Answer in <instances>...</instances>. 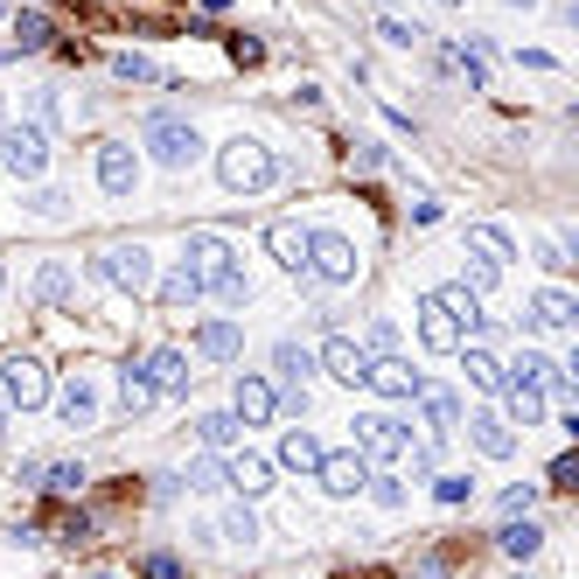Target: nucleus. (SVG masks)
<instances>
[{"label": "nucleus", "mask_w": 579, "mask_h": 579, "mask_svg": "<svg viewBox=\"0 0 579 579\" xmlns=\"http://www.w3.org/2000/svg\"><path fill=\"white\" fill-rule=\"evenodd\" d=\"M29 8H36V0H29Z\"/></svg>", "instance_id": "60"}, {"label": "nucleus", "mask_w": 579, "mask_h": 579, "mask_svg": "<svg viewBox=\"0 0 579 579\" xmlns=\"http://www.w3.org/2000/svg\"><path fill=\"white\" fill-rule=\"evenodd\" d=\"M405 446H412V426H405L399 412H363V419H356V454L371 461V468L405 461Z\"/></svg>", "instance_id": "4"}, {"label": "nucleus", "mask_w": 579, "mask_h": 579, "mask_svg": "<svg viewBox=\"0 0 579 579\" xmlns=\"http://www.w3.org/2000/svg\"><path fill=\"white\" fill-rule=\"evenodd\" d=\"M154 399H161V391H154V384L140 377V363H134V371H119V405H126V412H134V419H140V412H147Z\"/></svg>", "instance_id": "32"}, {"label": "nucleus", "mask_w": 579, "mask_h": 579, "mask_svg": "<svg viewBox=\"0 0 579 579\" xmlns=\"http://www.w3.org/2000/svg\"><path fill=\"white\" fill-rule=\"evenodd\" d=\"M181 482L203 489V495H209V489H224V461H217V454H203V461H189V475H181Z\"/></svg>", "instance_id": "37"}, {"label": "nucleus", "mask_w": 579, "mask_h": 579, "mask_svg": "<svg viewBox=\"0 0 579 579\" xmlns=\"http://www.w3.org/2000/svg\"><path fill=\"white\" fill-rule=\"evenodd\" d=\"M217 175H224V189H238V196H258L266 181L279 175V161H273V147L266 140H224L217 147Z\"/></svg>", "instance_id": "1"}, {"label": "nucleus", "mask_w": 579, "mask_h": 579, "mask_svg": "<svg viewBox=\"0 0 579 579\" xmlns=\"http://www.w3.org/2000/svg\"><path fill=\"white\" fill-rule=\"evenodd\" d=\"M314 482H322L328 495H363V482H371V461L356 454H322V468H314Z\"/></svg>", "instance_id": "15"}, {"label": "nucleus", "mask_w": 579, "mask_h": 579, "mask_svg": "<svg viewBox=\"0 0 579 579\" xmlns=\"http://www.w3.org/2000/svg\"><path fill=\"white\" fill-rule=\"evenodd\" d=\"M49 399H57V419H63V426H77V433L98 426V391H91V377H70V384L49 391Z\"/></svg>", "instance_id": "16"}, {"label": "nucleus", "mask_w": 579, "mask_h": 579, "mask_svg": "<svg viewBox=\"0 0 579 579\" xmlns=\"http://www.w3.org/2000/svg\"><path fill=\"white\" fill-rule=\"evenodd\" d=\"M154 301H161V307H196V301H203V279H196L189 266H168V279L154 286Z\"/></svg>", "instance_id": "28"}, {"label": "nucleus", "mask_w": 579, "mask_h": 579, "mask_svg": "<svg viewBox=\"0 0 579 579\" xmlns=\"http://www.w3.org/2000/svg\"><path fill=\"white\" fill-rule=\"evenodd\" d=\"M29 203H36V217H63V209H70V196H63V189H36Z\"/></svg>", "instance_id": "46"}, {"label": "nucleus", "mask_w": 579, "mask_h": 579, "mask_svg": "<svg viewBox=\"0 0 579 579\" xmlns=\"http://www.w3.org/2000/svg\"><path fill=\"white\" fill-rule=\"evenodd\" d=\"M0 168L14 181H36L49 168V134L42 126H8V134H0Z\"/></svg>", "instance_id": "7"}, {"label": "nucleus", "mask_w": 579, "mask_h": 579, "mask_svg": "<svg viewBox=\"0 0 579 579\" xmlns=\"http://www.w3.org/2000/svg\"><path fill=\"white\" fill-rule=\"evenodd\" d=\"M0 440H8V419H0Z\"/></svg>", "instance_id": "57"}, {"label": "nucleus", "mask_w": 579, "mask_h": 579, "mask_svg": "<svg viewBox=\"0 0 579 579\" xmlns=\"http://www.w3.org/2000/svg\"><path fill=\"white\" fill-rule=\"evenodd\" d=\"M531 322H538V328H572V322H579V301L566 294V286H544V294L531 301Z\"/></svg>", "instance_id": "26"}, {"label": "nucleus", "mask_w": 579, "mask_h": 579, "mask_svg": "<svg viewBox=\"0 0 579 579\" xmlns=\"http://www.w3.org/2000/svg\"><path fill=\"white\" fill-rule=\"evenodd\" d=\"M224 538H230V544H258V517H252V510L238 503V510L224 517Z\"/></svg>", "instance_id": "39"}, {"label": "nucleus", "mask_w": 579, "mask_h": 579, "mask_svg": "<svg viewBox=\"0 0 579 579\" xmlns=\"http://www.w3.org/2000/svg\"><path fill=\"white\" fill-rule=\"evenodd\" d=\"M454 286H468V294H475V301H482V294H489V286H495V266H482V258H468V266H461V279H454Z\"/></svg>", "instance_id": "42"}, {"label": "nucleus", "mask_w": 579, "mask_h": 579, "mask_svg": "<svg viewBox=\"0 0 579 579\" xmlns=\"http://www.w3.org/2000/svg\"><path fill=\"white\" fill-rule=\"evenodd\" d=\"M468 440H475L489 461H510L517 454V433L503 426V412H468Z\"/></svg>", "instance_id": "21"}, {"label": "nucleus", "mask_w": 579, "mask_h": 579, "mask_svg": "<svg viewBox=\"0 0 579 579\" xmlns=\"http://www.w3.org/2000/svg\"><path fill=\"white\" fill-rule=\"evenodd\" d=\"M203 294H217L224 307H245V301H252V279H245V266H230V273H217V279H209Z\"/></svg>", "instance_id": "35"}, {"label": "nucleus", "mask_w": 579, "mask_h": 579, "mask_svg": "<svg viewBox=\"0 0 579 579\" xmlns=\"http://www.w3.org/2000/svg\"><path fill=\"white\" fill-rule=\"evenodd\" d=\"M279 468H286V475H314V468H322V440H314L307 426H294L279 440Z\"/></svg>", "instance_id": "24"}, {"label": "nucleus", "mask_w": 579, "mask_h": 579, "mask_svg": "<svg viewBox=\"0 0 579 579\" xmlns=\"http://www.w3.org/2000/svg\"><path fill=\"white\" fill-rule=\"evenodd\" d=\"M49 391H57V384H49V363H42V356H29V350H21V356H0V399H8L14 412L49 405Z\"/></svg>", "instance_id": "3"}, {"label": "nucleus", "mask_w": 579, "mask_h": 579, "mask_svg": "<svg viewBox=\"0 0 579 579\" xmlns=\"http://www.w3.org/2000/svg\"><path fill=\"white\" fill-rule=\"evenodd\" d=\"M510 8H531V0H510Z\"/></svg>", "instance_id": "56"}, {"label": "nucleus", "mask_w": 579, "mask_h": 579, "mask_svg": "<svg viewBox=\"0 0 579 579\" xmlns=\"http://www.w3.org/2000/svg\"><path fill=\"white\" fill-rule=\"evenodd\" d=\"M419 412H426V433L433 440H446V433H461V399L446 384H419V399H412Z\"/></svg>", "instance_id": "17"}, {"label": "nucleus", "mask_w": 579, "mask_h": 579, "mask_svg": "<svg viewBox=\"0 0 579 579\" xmlns=\"http://www.w3.org/2000/svg\"><path fill=\"white\" fill-rule=\"evenodd\" d=\"M196 8H203V14H224V8H230V0H196Z\"/></svg>", "instance_id": "53"}, {"label": "nucleus", "mask_w": 579, "mask_h": 579, "mask_svg": "<svg viewBox=\"0 0 579 579\" xmlns=\"http://www.w3.org/2000/svg\"><path fill=\"white\" fill-rule=\"evenodd\" d=\"M572 475H579V461H572V454L551 461V489H572Z\"/></svg>", "instance_id": "49"}, {"label": "nucleus", "mask_w": 579, "mask_h": 579, "mask_svg": "<svg viewBox=\"0 0 579 579\" xmlns=\"http://www.w3.org/2000/svg\"><path fill=\"white\" fill-rule=\"evenodd\" d=\"M356 245L342 238V230H307V279H322V286H350L356 279Z\"/></svg>", "instance_id": "5"}, {"label": "nucleus", "mask_w": 579, "mask_h": 579, "mask_svg": "<svg viewBox=\"0 0 579 579\" xmlns=\"http://www.w3.org/2000/svg\"><path fill=\"white\" fill-rule=\"evenodd\" d=\"M433 495H440L446 510H461L468 495H475V482H468V475H433Z\"/></svg>", "instance_id": "38"}, {"label": "nucleus", "mask_w": 579, "mask_h": 579, "mask_svg": "<svg viewBox=\"0 0 579 579\" xmlns=\"http://www.w3.org/2000/svg\"><path fill=\"white\" fill-rule=\"evenodd\" d=\"M140 579H181V559H175V551H147V559H140Z\"/></svg>", "instance_id": "43"}, {"label": "nucleus", "mask_w": 579, "mask_h": 579, "mask_svg": "<svg viewBox=\"0 0 579 579\" xmlns=\"http://www.w3.org/2000/svg\"><path fill=\"white\" fill-rule=\"evenodd\" d=\"M230 57H238V63H258V57H266V42H252V36H230Z\"/></svg>", "instance_id": "48"}, {"label": "nucleus", "mask_w": 579, "mask_h": 579, "mask_svg": "<svg viewBox=\"0 0 579 579\" xmlns=\"http://www.w3.org/2000/svg\"><path fill=\"white\" fill-rule=\"evenodd\" d=\"M196 433H203V446H230V440H238L245 426H238L230 412H203V419H196Z\"/></svg>", "instance_id": "36"}, {"label": "nucleus", "mask_w": 579, "mask_h": 579, "mask_svg": "<svg viewBox=\"0 0 579 579\" xmlns=\"http://www.w3.org/2000/svg\"><path fill=\"white\" fill-rule=\"evenodd\" d=\"M196 350L217 356V363H238L245 356V335H238V322H203L196 328Z\"/></svg>", "instance_id": "25"}, {"label": "nucleus", "mask_w": 579, "mask_h": 579, "mask_svg": "<svg viewBox=\"0 0 579 579\" xmlns=\"http://www.w3.org/2000/svg\"><path fill=\"white\" fill-rule=\"evenodd\" d=\"M363 356H399V328H391V322H371V335H363Z\"/></svg>", "instance_id": "40"}, {"label": "nucleus", "mask_w": 579, "mask_h": 579, "mask_svg": "<svg viewBox=\"0 0 579 579\" xmlns=\"http://www.w3.org/2000/svg\"><path fill=\"white\" fill-rule=\"evenodd\" d=\"M266 245H273V258H279L294 279H307V224H294V217L266 224Z\"/></svg>", "instance_id": "18"}, {"label": "nucleus", "mask_w": 579, "mask_h": 579, "mask_svg": "<svg viewBox=\"0 0 579 579\" xmlns=\"http://www.w3.org/2000/svg\"><path fill=\"white\" fill-rule=\"evenodd\" d=\"M468 252H475L482 266H495V273H503L510 258H517V245H510V230H503V224H468Z\"/></svg>", "instance_id": "23"}, {"label": "nucleus", "mask_w": 579, "mask_h": 579, "mask_svg": "<svg viewBox=\"0 0 579 579\" xmlns=\"http://www.w3.org/2000/svg\"><path fill=\"white\" fill-rule=\"evenodd\" d=\"M63 544H91V517H85V510L63 517Z\"/></svg>", "instance_id": "47"}, {"label": "nucleus", "mask_w": 579, "mask_h": 579, "mask_svg": "<svg viewBox=\"0 0 579 579\" xmlns=\"http://www.w3.org/2000/svg\"><path fill=\"white\" fill-rule=\"evenodd\" d=\"M91 579H112V572H91Z\"/></svg>", "instance_id": "58"}, {"label": "nucleus", "mask_w": 579, "mask_h": 579, "mask_svg": "<svg viewBox=\"0 0 579 579\" xmlns=\"http://www.w3.org/2000/svg\"><path fill=\"white\" fill-rule=\"evenodd\" d=\"M140 377H147L154 391H189L196 371H189V356H181V350H154V356L140 363Z\"/></svg>", "instance_id": "22"}, {"label": "nucleus", "mask_w": 579, "mask_h": 579, "mask_svg": "<svg viewBox=\"0 0 579 579\" xmlns=\"http://www.w3.org/2000/svg\"><path fill=\"white\" fill-rule=\"evenodd\" d=\"M559 377H566V371H559L544 350H517V356L503 363V384H523V391H551Z\"/></svg>", "instance_id": "19"}, {"label": "nucleus", "mask_w": 579, "mask_h": 579, "mask_svg": "<svg viewBox=\"0 0 579 579\" xmlns=\"http://www.w3.org/2000/svg\"><path fill=\"white\" fill-rule=\"evenodd\" d=\"M433 8H461V0H433Z\"/></svg>", "instance_id": "55"}, {"label": "nucleus", "mask_w": 579, "mask_h": 579, "mask_svg": "<svg viewBox=\"0 0 579 579\" xmlns=\"http://www.w3.org/2000/svg\"><path fill=\"white\" fill-rule=\"evenodd\" d=\"M531 503H538V489H531V482H517V489H503V503H495V510L517 523V517H531Z\"/></svg>", "instance_id": "41"}, {"label": "nucleus", "mask_w": 579, "mask_h": 579, "mask_svg": "<svg viewBox=\"0 0 579 579\" xmlns=\"http://www.w3.org/2000/svg\"><path fill=\"white\" fill-rule=\"evenodd\" d=\"M36 489H49V495H77V489H85V468H77V461H42V482Z\"/></svg>", "instance_id": "33"}, {"label": "nucleus", "mask_w": 579, "mask_h": 579, "mask_svg": "<svg viewBox=\"0 0 579 579\" xmlns=\"http://www.w3.org/2000/svg\"><path fill=\"white\" fill-rule=\"evenodd\" d=\"M384 161H391V154H384L377 140H363V147H356V168H384Z\"/></svg>", "instance_id": "50"}, {"label": "nucleus", "mask_w": 579, "mask_h": 579, "mask_svg": "<svg viewBox=\"0 0 579 579\" xmlns=\"http://www.w3.org/2000/svg\"><path fill=\"white\" fill-rule=\"evenodd\" d=\"M314 363H322L335 384H363V371H371V356H363V342H356V335H322Z\"/></svg>", "instance_id": "13"}, {"label": "nucleus", "mask_w": 579, "mask_h": 579, "mask_svg": "<svg viewBox=\"0 0 579 579\" xmlns=\"http://www.w3.org/2000/svg\"><path fill=\"white\" fill-rule=\"evenodd\" d=\"M495 544H503V559H538V544H544V531H538V523L531 517H523V523H503V531H495Z\"/></svg>", "instance_id": "29"}, {"label": "nucleus", "mask_w": 579, "mask_h": 579, "mask_svg": "<svg viewBox=\"0 0 579 579\" xmlns=\"http://www.w3.org/2000/svg\"><path fill=\"white\" fill-rule=\"evenodd\" d=\"M0 14H8V8H0Z\"/></svg>", "instance_id": "61"}, {"label": "nucleus", "mask_w": 579, "mask_h": 579, "mask_svg": "<svg viewBox=\"0 0 579 579\" xmlns=\"http://www.w3.org/2000/svg\"><path fill=\"white\" fill-rule=\"evenodd\" d=\"M363 384H371L377 399H391V405H412V399H419V384H426V377H419L405 356H371V371H363Z\"/></svg>", "instance_id": "9"}, {"label": "nucleus", "mask_w": 579, "mask_h": 579, "mask_svg": "<svg viewBox=\"0 0 579 579\" xmlns=\"http://www.w3.org/2000/svg\"><path fill=\"white\" fill-rule=\"evenodd\" d=\"M98 279H112L119 294H154V252L147 245H105V258H98Z\"/></svg>", "instance_id": "6"}, {"label": "nucleus", "mask_w": 579, "mask_h": 579, "mask_svg": "<svg viewBox=\"0 0 579 579\" xmlns=\"http://www.w3.org/2000/svg\"><path fill=\"white\" fill-rule=\"evenodd\" d=\"M454 356H461V371H468V384H475V391H503V363H495L482 342H468V350H454Z\"/></svg>", "instance_id": "27"}, {"label": "nucleus", "mask_w": 579, "mask_h": 579, "mask_svg": "<svg viewBox=\"0 0 579 579\" xmlns=\"http://www.w3.org/2000/svg\"><path fill=\"white\" fill-rule=\"evenodd\" d=\"M273 412H279L273 384L252 377V371H238V384H230V419H238V426H273Z\"/></svg>", "instance_id": "10"}, {"label": "nucleus", "mask_w": 579, "mask_h": 579, "mask_svg": "<svg viewBox=\"0 0 579 579\" xmlns=\"http://www.w3.org/2000/svg\"><path fill=\"white\" fill-rule=\"evenodd\" d=\"M112 77H126V85H161V63H154V57H134V49H119V57H112Z\"/></svg>", "instance_id": "34"}, {"label": "nucleus", "mask_w": 579, "mask_h": 579, "mask_svg": "<svg viewBox=\"0 0 579 579\" xmlns=\"http://www.w3.org/2000/svg\"><path fill=\"white\" fill-rule=\"evenodd\" d=\"M363 489H371V495H377L384 510H405V482H391V475H371Z\"/></svg>", "instance_id": "45"}, {"label": "nucleus", "mask_w": 579, "mask_h": 579, "mask_svg": "<svg viewBox=\"0 0 579 579\" xmlns=\"http://www.w3.org/2000/svg\"><path fill=\"white\" fill-rule=\"evenodd\" d=\"M49 42H57L49 14H42V8H21V14H14V49H49Z\"/></svg>", "instance_id": "31"}, {"label": "nucleus", "mask_w": 579, "mask_h": 579, "mask_svg": "<svg viewBox=\"0 0 579 579\" xmlns=\"http://www.w3.org/2000/svg\"><path fill=\"white\" fill-rule=\"evenodd\" d=\"M412 224H419V230L440 224V203H433V196H419V203H412Z\"/></svg>", "instance_id": "51"}, {"label": "nucleus", "mask_w": 579, "mask_h": 579, "mask_svg": "<svg viewBox=\"0 0 579 579\" xmlns=\"http://www.w3.org/2000/svg\"><path fill=\"white\" fill-rule=\"evenodd\" d=\"M181 495V475H154V503H175Z\"/></svg>", "instance_id": "52"}, {"label": "nucleus", "mask_w": 579, "mask_h": 579, "mask_svg": "<svg viewBox=\"0 0 579 579\" xmlns=\"http://www.w3.org/2000/svg\"><path fill=\"white\" fill-rule=\"evenodd\" d=\"M140 140L154 147V161H161V168H196V154H203V134H196V126L189 119H175V112H154L147 126H140Z\"/></svg>", "instance_id": "2"}, {"label": "nucleus", "mask_w": 579, "mask_h": 579, "mask_svg": "<svg viewBox=\"0 0 579 579\" xmlns=\"http://www.w3.org/2000/svg\"><path fill=\"white\" fill-rule=\"evenodd\" d=\"M0 286H8V273H0Z\"/></svg>", "instance_id": "59"}, {"label": "nucleus", "mask_w": 579, "mask_h": 579, "mask_svg": "<svg viewBox=\"0 0 579 579\" xmlns=\"http://www.w3.org/2000/svg\"><path fill=\"white\" fill-rule=\"evenodd\" d=\"M70 286H77L70 266H63V258H49V266L36 273V301H42V307H63V301H70Z\"/></svg>", "instance_id": "30"}, {"label": "nucleus", "mask_w": 579, "mask_h": 579, "mask_svg": "<svg viewBox=\"0 0 579 579\" xmlns=\"http://www.w3.org/2000/svg\"><path fill=\"white\" fill-rule=\"evenodd\" d=\"M377 36H384L391 49H419V42H426V36L412 29V21H377Z\"/></svg>", "instance_id": "44"}, {"label": "nucleus", "mask_w": 579, "mask_h": 579, "mask_svg": "<svg viewBox=\"0 0 579 579\" xmlns=\"http://www.w3.org/2000/svg\"><path fill=\"white\" fill-rule=\"evenodd\" d=\"M98 189L105 196H134L140 189V154L126 147V140H105L98 147Z\"/></svg>", "instance_id": "11"}, {"label": "nucleus", "mask_w": 579, "mask_h": 579, "mask_svg": "<svg viewBox=\"0 0 579 579\" xmlns=\"http://www.w3.org/2000/svg\"><path fill=\"white\" fill-rule=\"evenodd\" d=\"M181 266H189V273L209 286L217 273H230V266H238V252H230V245L217 238V230H189V245H181Z\"/></svg>", "instance_id": "12"}, {"label": "nucleus", "mask_w": 579, "mask_h": 579, "mask_svg": "<svg viewBox=\"0 0 579 579\" xmlns=\"http://www.w3.org/2000/svg\"><path fill=\"white\" fill-rule=\"evenodd\" d=\"M412 314H419V342H426V350H433V356H454V350H468V335H461V322H454V314H446V307H440L433 294H426V301H419Z\"/></svg>", "instance_id": "14"}, {"label": "nucleus", "mask_w": 579, "mask_h": 579, "mask_svg": "<svg viewBox=\"0 0 579 579\" xmlns=\"http://www.w3.org/2000/svg\"><path fill=\"white\" fill-rule=\"evenodd\" d=\"M224 489H238L245 503H258V495L273 489V461H258V454H230V461H224Z\"/></svg>", "instance_id": "20"}, {"label": "nucleus", "mask_w": 579, "mask_h": 579, "mask_svg": "<svg viewBox=\"0 0 579 579\" xmlns=\"http://www.w3.org/2000/svg\"><path fill=\"white\" fill-rule=\"evenodd\" d=\"M273 371H279V391L273 399L286 412H307V371H314V350H301V342H279L273 350Z\"/></svg>", "instance_id": "8"}, {"label": "nucleus", "mask_w": 579, "mask_h": 579, "mask_svg": "<svg viewBox=\"0 0 579 579\" xmlns=\"http://www.w3.org/2000/svg\"><path fill=\"white\" fill-rule=\"evenodd\" d=\"M0 134H8V105H0Z\"/></svg>", "instance_id": "54"}]
</instances>
